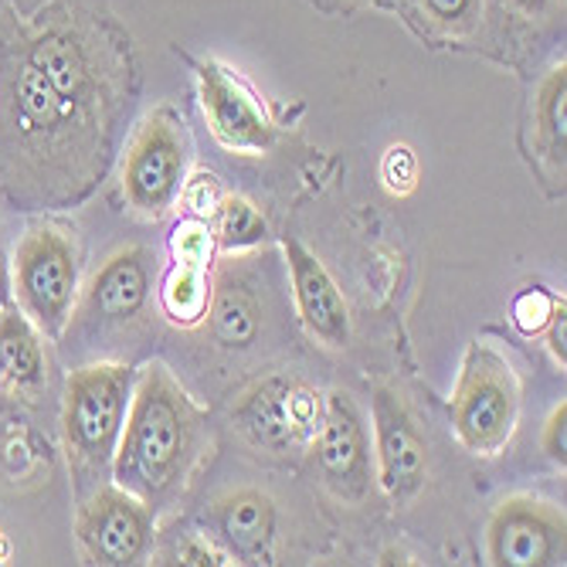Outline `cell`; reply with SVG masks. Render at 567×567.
Instances as JSON below:
<instances>
[{
	"label": "cell",
	"instance_id": "19",
	"mask_svg": "<svg viewBox=\"0 0 567 567\" xmlns=\"http://www.w3.org/2000/svg\"><path fill=\"white\" fill-rule=\"evenodd\" d=\"M208 317H212L215 340L225 343V347H248V343H255V337H259V327H262L259 299L251 296V289L241 279L231 282L228 272L212 289Z\"/></svg>",
	"mask_w": 567,
	"mask_h": 567
},
{
	"label": "cell",
	"instance_id": "5",
	"mask_svg": "<svg viewBox=\"0 0 567 567\" xmlns=\"http://www.w3.org/2000/svg\"><path fill=\"white\" fill-rule=\"evenodd\" d=\"M14 292L48 340H62L79 299V251L62 225H34L14 251Z\"/></svg>",
	"mask_w": 567,
	"mask_h": 567
},
{
	"label": "cell",
	"instance_id": "8",
	"mask_svg": "<svg viewBox=\"0 0 567 567\" xmlns=\"http://www.w3.org/2000/svg\"><path fill=\"white\" fill-rule=\"evenodd\" d=\"M323 419V398L299 378H266L235 404V425L251 445L286 455L313 442Z\"/></svg>",
	"mask_w": 567,
	"mask_h": 567
},
{
	"label": "cell",
	"instance_id": "29",
	"mask_svg": "<svg viewBox=\"0 0 567 567\" xmlns=\"http://www.w3.org/2000/svg\"><path fill=\"white\" fill-rule=\"evenodd\" d=\"M8 296H11V276H8L4 251H0V306H8Z\"/></svg>",
	"mask_w": 567,
	"mask_h": 567
},
{
	"label": "cell",
	"instance_id": "13",
	"mask_svg": "<svg viewBox=\"0 0 567 567\" xmlns=\"http://www.w3.org/2000/svg\"><path fill=\"white\" fill-rule=\"evenodd\" d=\"M171 255L174 262L161 286V306L171 323L177 327H197L208 317L212 306V255H215V235L204 218H184L171 235Z\"/></svg>",
	"mask_w": 567,
	"mask_h": 567
},
{
	"label": "cell",
	"instance_id": "1",
	"mask_svg": "<svg viewBox=\"0 0 567 567\" xmlns=\"http://www.w3.org/2000/svg\"><path fill=\"white\" fill-rule=\"evenodd\" d=\"M136 89L133 41L95 0H0V200L82 204L110 174Z\"/></svg>",
	"mask_w": 567,
	"mask_h": 567
},
{
	"label": "cell",
	"instance_id": "23",
	"mask_svg": "<svg viewBox=\"0 0 567 567\" xmlns=\"http://www.w3.org/2000/svg\"><path fill=\"white\" fill-rule=\"evenodd\" d=\"M174 564H187V567H221V564H235L231 554L225 547H218L212 537L200 534H187L177 540L174 547Z\"/></svg>",
	"mask_w": 567,
	"mask_h": 567
},
{
	"label": "cell",
	"instance_id": "20",
	"mask_svg": "<svg viewBox=\"0 0 567 567\" xmlns=\"http://www.w3.org/2000/svg\"><path fill=\"white\" fill-rule=\"evenodd\" d=\"M530 120H534L537 150L550 161L554 171L564 174V150H567V65L564 62L540 79L534 92Z\"/></svg>",
	"mask_w": 567,
	"mask_h": 567
},
{
	"label": "cell",
	"instance_id": "10",
	"mask_svg": "<svg viewBox=\"0 0 567 567\" xmlns=\"http://www.w3.org/2000/svg\"><path fill=\"white\" fill-rule=\"evenodd\" d=\"M197 95H200V110L208 120L215 140L225 150L248 153V157H259L276 140V123L266 110L262 95L255 92L235 69L225 62H200L197 65Z\"/></svg>",
	"mask_w": 567,
	"mask_h": 567
},
{
	"label": "cell",
	"instance_id": "7",
	"mask_svg": "<svg viewBox=\"0 0 567 567\" xmlns=\"http://www.w3.org/2000/svg\"><path fill=\"white\" fill-rule=\"evenodd\" d=\"M187 153L190 143L184 116L174 106H161L143 120L123 164V194L136 215L161 218L181 197L187 181Z\"/></svg>",
	"mask_w": 567,
	"mask_h": 567
},
{
	"label": "cell",
	"instance_id": "26",
	"mask_svg": "<svg viewBox=\"0 0 567 567\" xmlns=\"http://www.w3.org/2000/svg\"><path fill=\"white\" fill-rule=\"evenodd\" d=\"M221 197H225V194H221L215 174H197V177L184 181V187H181V200L194 212V218H204V221H208V218L215 215V208L221 204Z\"/></svg>",
	"mask_w": 567,
	"mask_h": 567
},
{
	"label": "cell",
	"instance_id": "28",
	"mask_svg": "<svg viewBox=\"0 0 567 567\" xmlns=\"http://www.w3.org/2000/svg\"><path fill=\"white\" fill-rule=\"evenodd\" d=\"M547 347H550V353L560 360L564 364V357H567V350H564V337H567V317H564V302H557L554 306V313H550V320H547Z\"/></svg>",
	"mask_w": 567,
	"mask_h": 567
},
{
	"label": "cell",
	"instance_id": "25",
	"mask_svg": "<svg viewBox=\"0 0 567 567\" xmlns=\"http://www.w3.org/2000/svg\"><path fill=\"white\" fill-rule=\"evenodd\" d=\"M381 177L388 184L391 194H408L411 187H415V177H419V161L415 153H411V146L398 143L384 153V164H381Z\"/></svg>",
	"mask_w": 567,
	"mask_h": 567
},
{
	"label": "cell",
	"instance_id": "12",
	"mask_svg": "<svg viewBox=\"0 0 567 567\" xmlns=\"http://www.w3.org/2000/svg\"><path fill=\"white\" fill-rule=\"evenodd\" d=\"M313 458L323 483L357 503L368 496L371 486V452H368V429L360 419V408L347 391H333L323 401V419L313 435Z\"/></svg>",
	"mask_w": 567,
	"mask_h": 567
},
{
	"label": "cell",
	"instance_id": "16",
	"mask_svg": "<svg viewBox=\"0 0 567 567\" xmlns=\"http://www.w3.org/2000/svg\"><path fill=\"white\" fill-rule=\"evenodd\" d=\"M215 530L231 557L241 564H269L276 540V506L259 489H238L215 503Z\"/></svg>",
	"mask_w": 567,
	"mask_h": 567
},
{
	"label": "cell",
	"instance_id": "17",
	"mask_svg": "<svg viewBox=\"0 0 567 567\" xmlns=\"http://www.w3.org/2000/svg\"><path fill=\"white\" fill-rule=\"evenodd\" d=\"M48 381V357L38 327L18 306H0V391L8 398H38Z\"/></svg>",
	"mask_w": 567,
	"mask_h": 567
},
{
	"label": "cell",
	"instance_id": "22",
	"mask_svg": "<svg viewBox=\"0 0 567 567\" xmlns=\"http://www.w3.org/2000/svg\"><path fill=\"white\" fill-rule=\"evenodd\" d=\"M564 0H493V8L503 21L517 28H544L557 21Z\"/></svg>",
	"mask_w": 567,
	"mask_h": 567
},
{
	"label": "cell",
	"instance_id": "14",
	"mask_svg": "<svg viewBox=\"0 0 567 567\" xmlns=\"http://www.w3.org/2000/svg\"><path fill=\"white\" fill-rule=\"evenodd\" d=\"M374 435L384 493L394 499H408L411 493H419L429 470V449L415 415L408 411L401 394L388 388L374 394Z\"/></svg>",
	"mask_w": 567,
	"mask_h": 567
},
{
	"label": "cell",
	"instance_id": "2",
	"mask_svg": "<svg viewBox=\"0 0 567 567\" xmlns=\"http://www.w3.org/2000/svg\"><path fill=\"white\" fill-rule=\"evenodd\" d=\"M200 442L204 411L161 360H153L143 368L130 398L113 458V480L150 509H157L184 489L194 462L200 458Z\"/></svg>",
	"mask_w": 567,
	"mask_h": 567
},
{
	"label": "cell",
	"instance_id": "18",
	"mask_svg": "<svg viewBox=\"0 0 567 567\" xmlns=\"http://www.w3.org/2000/svg\"><path fill=\"white\" fill-rule=\"evenodd\" d=\"M429 44H466L483 31L486 0H388Z\"/></svg>",
	"mask_w": 567,
	"mask_h": 567
},
{
	"label": "cell",
	"instance_id": "15",
	"mask_svg": "<svg viewBox=\"0 0 567 567\" xmlns=\"http://www.w3.org/2000/svg\"><path fill=\"white\" fill-rule=\"evenodd\" d=\"M282 251H286V262L292 272V289H296L299 317H302L306 330L317 340H323L327 347H347L350 313H347V302H343L333 276L327 272V266L299 238H286Z\"/></svg>",
	"mask_w": 567,
	"mask_h": 567
},
{
	"label": "cell",
	"instance_id": "27",
	"mask_svg": "<svg viewBox=\"0 0 567 567\" xmlns=\"http://www.w3.org/2000/svg\"><path fill=\"white\" fill-rule=\"evenodd\" d=\"M544 452L547 458H554L557 466L567 462V404L560 401V408H554V415L544 425Z\"/></svg>",
	"mask_w": 567,
	"mask_h": 567
},
{
	"label": "cell",
	"instance_id": "21",
	"mask_svg": "<svg viewBox=\"0 0 567 567\" xmlns=\"http://www.w3.org/2000/svg\"><path fill=\"white\" fill-rule=\"evenodd\" d=\"M212 225V235L221 248L228 251H238V248H248V245H259L266 235H269V225L266 218L259 215L251 200L245 197H221V204L215 208V215L208 218Z\"/></svg>",
	"mask_w": 567,
	"mask_h": 567
},
{
	"label": "cell",
	"instance_id": "4",
	"mask_svg": "<svg viewBox=\"0 0 567 567\" xmlns=\"http://www.w3.org/2000/svg\"><path fill=\"white\" fill-rule=\"evenodd\" d=\"M520 422V378L489 340L466 350L452 394L455 439L473 455H499Z\"/></svg>",
	"mask_w": 567,
	"mask_h": 567
},
{
	"label": "cell",
	"instance_id": "30",
	"mask_svg": "<svg viewBox=\"0 0 567 567\" xmlns=\"http://www.w3.org/2000/svg\"><path fill=\"white\" fill-rule=\"evenodd\" d=\"M343 4H374V8H388V0H343Z\"/></svg>",
	"mask_w": 567,
	"mask_h": 567
},
{
	"label": "cell",
	"instance_id": "3",
	"mask_svg": "<svg viewBox=\"0 0 567 567\" xmlns=\"http://www.w3.org/2000/svg\"><path fill=\"white\" fill-rule=\"evenodd\" d=\"M133 398V368L95 360L69 374L62 404V435L79 499L106 486L116 445Z\"/></svg>",
	"mask_w": 567,
	"mask_h": 567
},
{
	"label": "cell",
	"instance_id": "6",
	"mask_svg": "<svg viewBox=\"0 0 567 567\" xmlns=\"http://www.w3.org/2000/svg\"><path fill=\"white\" fill-rule=\"evenodd\" d=\"M150 279L153 259L143 245H126L113 251L89 279V289L79 309H72L65 333L75 337L79 347H95L130 333V327H136L146 313Z\"/></svg>",
	"mask_w": 567,
	"mask_h": 567
},
{
	"label": "cell",
	"instance_id": "9",
	"mask_svg": "<svg viewBox=\"0 0 567 567\" xmlns=\"http://www.w3.org/2000/svg\"><path fill=\"white\" fill-rule=\"evenodd\" d=\"M75 537L89 564H140L153 540V509L123 486H99L79 499Z\"/></svg>",
	"mask_w": 567,
	"mask_h": 567
},
{
	"label": "cell",
	"instance_id": "24",
	"mask_svg": "<svg viewBox=\"0 0 567 567\" xmlns=\"http://www.w3.org/2000/svg\"><path fill=\"white\" fill-rule=\"evenodd\" d=\"M554 306H557V299L550 292L527 289V292L517 296V302H513V320H517V327L524 333H540L547 327L550 313H554Z\"/></svg>",
	"mask_w": 567,
	"mask_h": 567
},
{
	"label": "cell",
	"instance_id": "11",
	"mask_svg": "<svg viewBox=\"0 0 567 567\" xmlns=\"http://www.w3.org/2000/svg\"><path fill=\"white\" fill-rule=\"evenodd\" d=\"M486 544H489V560L499 567L564 564V550H567L564 513L530 496H513L493 513Z\"/></svg>",
	"mask_w": 567,
	"mask_h": 567
}]
</instances>
